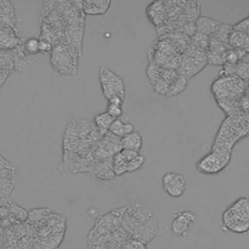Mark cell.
<instances>
[{
  "label": "cell",
  "instance_id": "obj_24",
  "mask_svg": "<svg viewBox=\"0 0 249 249\" xmlns=\"http://www.w3.org/2000/svg\"><path fill=\"white\" fill-rule=\"evenodd\" d=\"M53 45L44 39H39V53L41 54H47L51 53L53 50Z\"/></svg>",
  "mask_w": 249,
  "mask_h": 249
},
{
  "label": "cell",
  "instance_id": "obj_6",
  "mask_svg": "<svg viewBox=\"0 0 249 249\" xmlns=\"http://www.w3.org/2000/svg\"><path fill=\"white\" fill-rule=\"evenodd\" d=\"M99 83L104 97L108 100L112 96H121L124 99L125 87L123 79L105 66H101L98 72Z\"/></svg>",
  "mask_w": 249,
  "mask_h": 249
},
{
  "label": "cell",
  "instance_id": "obj_1",
  "mask_svg": "<svg viewBox=\"0 0 249 249\" xmlns=\"http://www.w3.org/2000/svg\"><path fill=\"white\" fill-rule=\"evenodd\" d=\"M122 227L130 238L149 243L158 233L159 224L154 212L139 202L124 206Z\"/></svg>",
  "mask_w": 249,
  "mask_h": 249
},
{
  "label": "cell",
  "instance_id": "obj_27",
  "mask_svg": "<svg viewBox=\"0 0 249 249\" xmlns=\"http://www.w3.org/2000/svg\"><path fill=\"white\" fill-rule=\"evenodd\" d=\"M10 71H4V70H0V89L2 87V85L4 84L6 78L9 76Z\"/></svg>",
  "mask_w": 249,
  "mask_h": 249
},
{
  "label": "cell",
  "instance_id": "obj_3",
  "mask_svg": "<svg viewBox=\"0 0 249 249\" xmlns=\"http://www.w3.org/2000/svg\"><path fill=\"white\" fill-rule=\"evenodd\" d=\"M79 57L80 55L73 47L65 41H61L53 47L50 60L56 72L72 76L77 73Z\"/></svg>",
  "mask_w": 249,
  "mask_h": 249
},
{
  "label": "cell",
  "instance_id": "obj_11",
  "mask_svg": "<svg viewBox=\"0 0 249 249\" xmlns=\"http://www.w3.org/2000/svg\"><path fill=\"white\" fill-rule=\"evenodd\" d=\"M110 4L109 0L82 1V10L85 15H103L108 11Z\"/></svg>",
  "mask_w": 249,
  "mask_h": 249
},
{
  "label": "cell",
  "instance_id": "obj_7",
  "mask_svg": "<svg viewBox=\"0 0 249 249\" xmlns=\"http://www.w3.org/2000/svg\"><path fill=\"white\" fill-rule=\"evenodd\" d=\"M91 162L80 157L78 154L69 151H63L62 161L58 165V169L64 172L72 173H88L90 168Z\"/></svg>",
  "mask_w": 249,
  "mask_h": 249
},
{
  "label": "cell",
  "instance_id": "obj_23",
  "mask_svg": "<svg viewBox=\"0 0 249 249\" xmlns=\"http://www.w3.org/2000/svg\"><path fill=\"white\" fill-rule=\"evenodd\" d=\"M105 112H107L114 119H120V117H122L123 115V106L108 103Z\"/></svg>",
  "mask_w": 249,
  "mask_h": 249
},
{
  "label": "cell",
  "instance_id": "obj_17",
  "mask_svg": "<svg viewBox=\"0 0 249 249\" xmlns=\"http://www.w3.org/2000/svg\"><path fill=\"white\" fill-rule=\"evenodd\" d=\"M0 178L16 179L17 168L0 154Z\"/></svg>",
  "mask_w": 249,
  "mask_h": 249
},
{
  "label": "cell",
  "instance_id": "obj_13",
  "mask_svg": "<svg viewBox=\"0 0 249 249\" xmlns=\"http://www.w3.org/2000/svg\"><path fill=\"white\" fill-rule=\"evenodd\" d=\"M220 23V21L206 17H198L195 21L196 31L206 36L212 35L217 30Z\"/></svg>",
  "mask_w": 249,
  "mask_h": 249
},
{
  "label": "cell",
  "instance_id": "obj_15",
  "mask_svg": "<svg viewBox=\"0 0 249 249\" xmlns=\"http://www.w3.org/2000/svg\"><path fill=\"white\" fill-rule=\"evenodd\" d=\"M113 117H111L107 112H102L99 114H96L93 118V124L97 130L102 134H106L109 131V127L112 124V123L115 121Z\"/></svg>",
  "mask_w": 249,
  "mask_h": 249
},
{
  "label": "cell",
  "instance_id": "obj_20",
  "mask_svg": "<svg viewBox=\"0 0 249 249\" xmlns=\"http://www.w3.org/2000/svg\"><path fill=\"white\" fill-rule=\"evenodd\" d=\"M234 75L240 80L246 82L249 80V62L239 60L235 63Z\"/></svg>",
  "mask_w": 249,
  "mask_h": 249
},
{
  "label": "cell",
  "instance_id": "obj_8",
  "mask_svg": "<svg viewBox=\"0 0 249 249\" xmlns=\"http://www.w3.org/2000/svg\"><path fill=\"white\" fill-rule=\"evenodd\" d=\"M198 218L196 213L190 210H183L173 215L170 231L176 236H187L191 227L197 222Z\"/></svg>",
  "mask_w": 249,
  "mask_h": 249
},
{
  "label": "cell",
  "instance_id": "obj_14",
  "mask_svg": "<svg viewBox=\"0 0 249 249\" xmlns=\"http://www.w3.org/2000/svg\"><path fill=\"white\" fill-rule=\"evenodd\" d=\"M134 130V126L131 123H124L121 119H116L109 127V132L119 138H123Z\"/></svg>",
  "mask_w": 249,
  "mask_h": 249
},
{
  "label": "cell",
  "instance_id": "obj_4",
  "mask_svg": "<svg viewBox=\"0 0 249 249\" xmlns=\"http://www.w3.org/2000/svg\"><path fill=\"white\" fill-rule=\"evenodd\" d=\"M207 64L206 51L190 43L180 57L177 71L179 74L191 79Z\"/></svg>",
  "mask_w": 249,
  "mask_h": 249
},
{
  "label": "cell",
  "instance_id": "obj_2",
  "mask_svg": "<svg viewBox=\"0 0 249 249\" xmlns=\"http://www.w3.org/2000/svg\"><path fill=\"white\" fill-rule=\"evenodd\" d=\"M224 231L244 234L249 231V197L242 196L229 206L222 216Z\"/></svg>",
  "mask_w": 249,
  "mask_h": 249
},
{
  "label": "cell",
  "instance_id": "obj_12",
  "mask_svg": "<svg viewBox=\"0 0 249 249\" xmlns=\"http://www.w3.org/2000/svg\"><path fill=\"white\" fill-rule=\"evenodd\" d=\"M121 144H122V148L124 150H129V151H134L139 153L143 145V138L137 130H134L129 134L121 138Z\"/></svg>",
  "mask_w": 249,
  "mask_h": 249
},
{
  "label": "cell",
  "instance_id": "obj_19",
  "mask_svg": "<svg viewBox=\"0 0 249 249\" xmlns=\"http://www.w3.org/2000/svg\"><path fill=\"white\" fill-rule=\"evenodd\" d=\"M21 47L24 53L30 56H35L39 53V39L35 37L28 38L24 41Z\"/></svg>",
  "mask_w": 249,
  "mask_h": 249
},
{
  "label": "cell",
  "instance_id": "obj_26",
  "mask_svg": "<svg viewBox=\"0 0 249 249\" xmlns=\"http://www.w3.org/2000/svg\"><path fill=\"white\" fill-rule=\"evenodd\" d=\"M108 103H112V104H115V105L123 106L124 98H122L121 96H112L111 98L108 99Z\"/></svg>",
  "mask_w": 249,
  "mask_h": 249
},
{
  "label": "cell",
  "instance_id": "obj_5",
  "mask_svg": "<svg viewBox=\"0 0 249 249\" xmlns=\"http://www.w3.org/2000/svg\"><path fill=\"white\" fill-rule=\"evenodd\" d=\"M231 154L224 149L212 148L211 151L199 159L196 162V169L207 175L217 174L221 172L230 162Z\"/></svg>",
  "mask_w": 249,
  "mask_h": 249
},
{
  "label": "cell",
  "instance_id": "obj_22",
  "mask_svg": "<svg viewBox=\"0 0 249 249\" xmlns=\"http://www.w3.org/2000/svg\"><path fill=\"white\" fill-rule=\"evenodd\" d=\"M121 249H147V244L133 238H128Z\"/></svg>",
  "mask_w": 249,
  "mask_h": 249
},
{
  "label": "cell",
  "instance_id": "obj_18",
  "mask_svg": "<svg viewBox=\"0 0 249 249\" xmlns=\"http://www.w3.org/2000/svg\"><path fill=\"white\" fill-rule=\"evenodd\" d=\"M126 165H127V160L124 159V155L122 154V152H118L113 156L112 159V167H113V171L115 176H119V175H123L124 174L126 171Z\"/></svg>",
  "mask_w": 249,
  "mask_h": 249
},
{
  "label": "cell",
  "instance_id": "obj_21",
  "mask_svg": "<svg viewBox=\"0 0 249 249\" xmlns=\"http://www.w3.org/2000/svg\"><path fill=\"white\" fill-rule=\"evenodd\" d=\"M145 162V158L142 155H138L136 158H134L133 160L127 161V165H126V171L127 172H134L139 170L143 164Z\"/></svg>",
  "mask_w": 249,
  "mask_h": 249
},
{
  "label": "cell",
  "instance_id": "obj_9",
  "mask_svg": "<svg viewBox=\"0 0 249 249\" xmlns=\"http://www.w3.org/2000/svg\"><path fill=\"white\" fill-rule=\"evenodd\" d=\"M161 184L164 192L172 197H180L188 188L185 177L174 171L166 172L162 176Z\"/></svg>",
  "mask_w": 249,
  "mask_h": 249
},
{
  "label": "cell",
  "instance_id": "obj_25",
  "mask_svg": "<svg viewBox=\"0 0 249 249\" xmlns=\"http://www.w3.org/2000/svg\"><path fill=\"white\" fill-rule=\"evenodd\" d=\"M121 152H122V154L124 155V159H125L127 161L133 160L134 158H136V157L139 155V153H137V152L129 151V150H124V149H122Z\"/></svg>",
  "mask_w": 249,
  "mask_h": 249
},
{
  "label": "cell",
  "instance_id": "obj_10",
  "mask_svg": "<svg viewBox=\"0 0 249 249\" xmlns=\"http://www.w3.org/2000/svg\"><path fill=\"white\" fill-rule=\"evenodd\" d=\"M146 14L150 21L157 27L162 25L166 19V6L163 1L150 3L146 9Z\"/></svg>",
  "mask_w": 249,
  "mask_h": 249
},
{
  "label": "cell",
  "instance_id": "obj_16",
  "mask_svg": "<svg viewBox=\"0 0 249 249\" xmlns=\"http://www.w3.org/2000/svg\"><path fill=\"white\" fill-rule=\"evenodd\" d=\"M188 81H189L188 78H186L185 76L178 73L177 77L170 84L166 95L167 96H174V95H177V94L181 93L186 89Z\"/></svg>",
  "mask_w": 249,
  "mask_h": 249
}]
</instances>
